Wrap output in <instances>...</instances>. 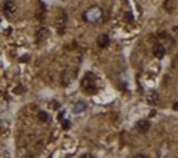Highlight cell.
Returning <instances> with one entry per match:
<instances>
[{
  "mask_svg": "<svg viewBox=\"0 0 178 158\" xmlns=\"http://www.w3.org/2000/svg\"><path fill=\"white\" fill-rule=\"evenodd\" d=\"M82 89L86 92V93L89 95H94L97 93V90H98V86H97V78L92 73H88L83 78V81H82Z\"/></svg>",
  "mask_w": 178,
  "mask_h": 158,
  "instance_id": "cell-1",
  "label": "cell"
},
{
  "mask_svg": "<svg viewBox=\"0 0 178 158\" xmlns=\"http://www.w3.org/2000/svg\"><path fill=\"white\" fill-rule=\"evenodd\" d=\"M101 16H103V10H101L99 8H91V9H88V10L85 12V15H83L85 21L91 22V24L98 22V21L101 19Z\"/></svg>",
  "mask_w": 178,
  "mask_h": 158,
  "instance_id": "cell-2",
  "label": "cell"
},
{
  "mask_svg": "<svg viewBox=\"0 0 178 158\" xmlns=\"http://www.w3.org/2000/svg\"><path fill=\"white\" fill-rule=\"evenodd\" d=\"M67 21H68V16H67L66 12H59V15H58L57 21H55L57 28H58V33H59V34L64 33V28H66V25H67Z\"/></svg>",
  "mask_w": 178,
  "mask_h": 158,
  "instance_id": "cell-3",
  "label": "cell"
},
{
  "mask_svg": "<svg viewBox=\"0 0 178 158\" xmlns=\"http://www.w3.org/2000/svg\"><path fill=\"white\" fill-rule=\"evenodd\" d=\"M3 12L6 16H12L17 12V3L14 0H6L5 5H3Z\"/></svg>",
  "mask_w": 178,
  "mask_h": 158,
  "instance_id": "cell-4",
  "label": "cell"
},
{
  "mask_svg": "<svg viewBox=\"0 0 178 158\" xmlns=\"http://www.w3.org/2000/svg\"><path fill=\"white\" fill-rule=\"evenodd\" d=\"M74 77H76V73H74V71L66 70L64 73H62V84H64V86H68V84L74 80Z\"/></svg>",
  "mask_w": 178,
  "mask_h": 158,
  "instance_id": "cell-5",
  "label": "cell"
},
{
  "mask_svg": "<svg viewBox=\"0 0 178 158\" xmlns=\"http://www.w3.org/2000/svg\"><path fill=\"white\" fill-rule=\"evenodd\" d=\"M137 130L139 131V133H147V131L150 130V123L148 120H139L137 123Z\"/></svg>",
  "mask_w": 178,
  "mask_h": 158,
  "instance_id": "cell-6",
  "label": "cell"
},
{
  "mask_svg": "<svg viewBox=\"0 0 178 158\" xmlns=\"http://www.w3.org/2000/svg\"><path fill=\"white\" fill-rule=\"evenodd\" d=\"M97 43H98V46H99L101 49H104V47H107V46L110 44V37H108L107 34H101V36L98 37Z\"/></svg>",
  "mask_w": 178,
  "mask_h": 158,
  "instance_id": "cell-7",
  "label": "cell"
},
{
  "mask_svg": "<svg viewBox=\"0 0 178 158\" xmlns=\"http://www.w3.org/2000/svg\"><path fill=\"white\" fill-rule=\"evenodd\" d=\"M165 53H166V50H165V47L162 44H156L153 47V55L157 58V59H162L165 56Z\"/></svg>",
  "mask_w": 178,
  "mask_h": 158,
  "instance_id": "cell-8",
  "label": "cell"
},
{
  "mask_svg": "<svg viewBox=\"0 0 178 158\" xmlns=\"http://www.w3.org/2000/svg\"><path fill=\"white\" fill-rule=\"evenodd\" d=\"M49 36V30L46 28V27H43V28H40L39 31H37V43H40V40L43 42L45 38Z\"/></svg>",
  "mask_w": 178,
  "mask_h": 158,
  "instance_id": "cell-9",
  "label": "cell"
},
{
  "mask_svg": "<svg viewBox=\"0 0 178 158\" xmlns=\"http://www.w3.org/2000/svg\"><path fill=\"white\" fill-rule=\"evenodd\" d=\"M85 109H86V103L85 102H77V103L74 105V108H73V112L74 114H79V112H82Z\"/></svg>",
  "mask_w": 178,
  "mask_h": 158,
  "instance_id": "cell-10",
  "label": "cell"
},
{
  "mask_svg": "<svg viewBox=\"0 0 178 158\" xmlns=\"http://www.w3.org/2000/svg\"><path fill=\"white\" fill-rule=\"evenodd\" d=\"M147 101H148V103L155 105V103H157V101H159V95L156 93V92H151V93L148 95V98H147Z\"/></svg>",
  "mask_w": 178,
  "mask_h": 158,
  "instance_id": "cell-11",
  "label": "cell"
},
{
  "mask_svg": "<svg viewBox=\"0 0 178 158\" xmlns=\"http://www.w3.org/2000/svg\"><path fill=\"white\" fill-rule=\"evenodd\" d=\"M39 118H40V121H43V123H48V121H49V115H48L45 111H42V112L39 114Z\"/></svg>",
  "mask_w": 178,
  "mask_h": 158,
  "instance_id": "cell-12",
  "label": "cell"
},
{
  "mask_svg": "<svg viewBox=\"0 0 178 158\" xmlns=\"http://www.w3.org/2000/svg\"><path fill=\"white\" fill-rule=\"evenodd\" d=\"M79 158H95V157L91 155V154H85V155H82V157H79Z\"/></svg>",
  "mask_w": 178,
  "mask_h": 158,
  "instance_id": "cell-13",
  "label": "cell"
},
{
  "mask_svg": "<svg viewBox=\"0 0 178 158\" xmlns=\"http://www.w3.org/2000/svg\"><path fill=\"white\" fill-rule=\"evenodd\" d=\"M135 158H148V157H147V155H144V154H138Z\"/></svg>",
  "mask_w": 178,
  "mask_h": 158,
  "instance_id": "cell-14",
  "label": "cell"
},
{
  "mask_svg": "<svg viewBox=\"0 0 178 158\" xmlns=\"http://www.w3.org/2000/svg\"><path fill=\"white\" fill-rule=\"evenodd\" d=\"M62 126H64V129H67V127H70V123L66 121V123H62Z\"/></svg>",
  "mask_w": 178,
  "mask_h": 158,
  "instance_id": "cell-15",
  "label": "cell"
},
{
  "mask_svg": "<svg viewBox=\"0 0 178 158\" xmlns=\"http://www.w3.org/2000/svg\"><path fill=\"white\" fill-rule=\"evenodd\" d=\"M52 108H55V109L58 108V103H57V102H54V103H52Z\"/></svg>",
  "mask_w": 178,
  "mask_h": 158,
  "instance_id": "cell-16",
  "label": "cell"
},
{
  "mask_svg": "<svg viewBox=\"0 0 178 158\" xmlns=\"http://www.w3.org/2000/svg\"><path fill=\"white\" fill-rule=\"evenodd\" d=\"M0 95H2V93H0Z\"/></svg>",
  "mask_w": 178,
  "mask_h": 158,
  "instance_id": "cell-17",
  "label": "cell"
}]
</instances>
